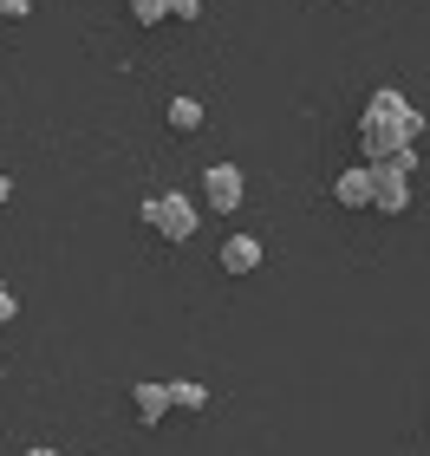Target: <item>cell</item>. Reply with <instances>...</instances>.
I'll return each instance as SVG.
<instances>
[{
	"mask_svg": "<svg viewBox=\"0 0 430 456\" xmlns=\"http://www.w3.org/2000/svg\"><path fill=\"white\" fill-rule=\"evenodd\" d=\"M222 267H229V274H255L261 267V241L255 235H229L222 241Z\"/></svg>",
	"mask_w": 430,
	"mask_h": 456,
	"instance_id": "8992f818",
	"label": "cell"
},
{
	"mask_svg": "<svg viewBox=\"0 0 430 456\" xmlns=\"http://www.w3.org/2000/svg\"><path fill=\"white\" fill-rule=\"evenodd\" d=\"M131 20L137 27H163V20H170V0H131Z\"/></svg>",
	"mask_w": 430,
	"mask_h": 456,
	"instance_id": "30bf717a",
	"label": "cell"
},
{
	"mask_svg": "<svg viewBox=\"0 0 430 456\" xmlns=\"http://www.w3.org/2000/svg\"><path fill=\"white\" fill-rule=\"evenodd\" d=\"M202 404H209V391H202V385H190V379L170 385V411H202Z\"/></svg>",
	"mask_w": 430,
	"mask_h": 456,
	"instance_id": "9c48e42d",
	"label": "cell"
},
{
	"mask_svg": "<svg viewBox=\"0 0 430 456\" xmlns=\"http://www.w3.org/2000/svg\"><path fill=\"white\" fill-rule=\"evenodd\" d=\"M0 294H7V281H0Z\"/></svg>",
	"mask_w": 430,
	"mask_h": 456,
	"instance_id": "9a60e30c",
	"label": "cell"
},
{
	"mask_svg": "<svg viewBox=\"0 0 430 456\" xmlns=\"http://www.w3.org/2000/svg\"><path fill=\"white\" fill-rule=\"evenodd\" d=\"M170 131H202V98H170Z\"/></svg>",
	"mask_w": 430,
	"mask_h": 456,
	"instance_id": "ba28073f",
	"label": "cell"
},
{
	"mask_svg": "<svg viewBox=\"0 0 430 456\" xmlns=\"http://www.w3.org/2000/svg\"><path fill=\"white\" fill-rule=\"evenodd\" d=\"M13 314H20V300H13V294H0V326H7Z\"/></svg>",
	"mask_w": 430,
	"mask_h": 456,
	"instance_id": "7c38bea8",
	"label": "cell"
},
{
	"mask_svg": "<svg viewBox=\"0 0 430 456\" xmlns=\"http://www.w3.org/2000/svg\"><path fill=\"white\" fill-rule=\"evenodd\" d=\"M131 404H137V418H143V424H157L163 411H170V385H137V391H131Z\"/></svg>",
	"mask_w": 430,
	"mask_h": 456,
	"instance_id": "52a82bcc",
	"label": "cell"
},
{
	"mask_svg": "<svg viewBox=\"0 0 430 456\" xmlns=\"http://www.w3.org/2000/svg\"><path fill=\"white\" fill-rule=\"evenodd\" d=\"M333 202H345V209H372V170H365V163L339 170L333 176Z\"/></svg>",
	"mask_w": 430,
	"mask_h": 456,
	"instance_id": "5b68a950",
	"label": "cell"
},
{
	"mask_svg": "<svg viewBox=\"0 0 430 456\" xmlns=\"http://www.w3.org/2000/svg\"><path fill=\"white\" fill-rule=\"evenodd\" d=\"M241 196H248V183H241L235 163H209V170H202V202H209L215 216H235Z\"/></svg>",
	"mask_w": 430,
	"mask_h": 456,
	"instance_id": "277c9868",
	"label": "cell"
},
{
	"mask_svg": "<svg viewBox=\"0 0 430 456\" xmlns=\"http://www.w3.org/2000/svg\"><path fill=\"white\" fill-rule=\"evenodd\" d=\"M411 163H418V157L365 163V170H372V209H378V216H404V209H411Z\"/></svg>",
	"mask_w": 430,
	"mask_h": 456,
	"instance_id": "7a4b0ae2",
	"label": "cell"
},
{
	"mask_svg": "<svg viewBox=\"0 0 430 456\" xmlns=\"http://www.w3.org/2000/svg\"><path fill=\"white\" fill-rule=\"evenodd\" d=\"M27 456H59V450H46V444H39V450H27Z\"/></svg>",
	"mask_w": 430,
	"mask_h": 456,
	"instance_id": "5bb4252c",
	"label": "cell"
},
{
	"mask_svg": "<svg viewBox=\"0 0 430 456\" xmlns=\"http://www.w3.org/2000/svg\"><path fill=\"white\" fill-rule=\"evenodd\" d=\"M424 137V111L411 105L404 92H372L365 98V118H359V151L365 163H392V157H411V143Z\"/></svg>",
	"mask_w": 430,
	"mask_h": 456,
	"instance_id": "6da1fadb",
	"label": "cell"
},
{
	"mask_svg": "<svg viewBox=\"0 0 430 456\" xmlns=\"http://www.w3.org/2000/svg\"><path fill=\"white\" fill-rule=\"evenodd\" d=\"M170 20H202V0H170Z\"/></svg>",
	"mask_w": 430,
	"mask_h": 456,
	"instance_id": "8fae6325",
	"label": "cell"
},
{
	"mask_svg": "<svg viewBox=\"0 0 430 456\" xmlns=\"http://www.w3.org/2000/svg\"><path fill=\"white\" fill-rule=\"evenodd\" d=\"M143 222H150V228H157L163 241H190L202 216H196V202H190V196L163 190V196H150V202H143Z\"/></svg>",
	"mask_w": 430,
	"mask_h": 456,
	"instance_id": "3957f363",
	"label": "cell"
},
{
	"mask_svg": "<svg viewBox=\"0 0 430 456\" xmlns=\"http://www.w3.org/2000/svg\"><path fill=\"white\" fill-rule=\"evenodd\" d=\"M7 196H13V176H0V202H7Z\"/></svg>",
	"mask_w": 430,
	"mask_h": 456,
	"instance_id": "4fadbf2b",
	"label": "cell"
}]
</instances>
